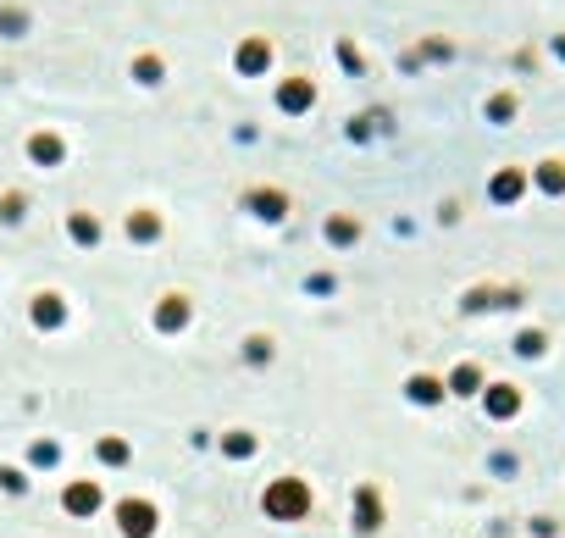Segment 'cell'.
<instances>
[{"label":"cell","mask_w":565,"mask_h":538,"mask_svg":"<svg viewBox=\"0 0 565 538\" xmlns=\"http://www.w3.org/2000/svg\"><path fill=\"white\" fill-rule=\"evenodd\" d=\"M543 183H548V189H565V161H548V167H543Z\"/></svg>","instance_id":"6da1fadb"},{"label":"cell","mask_w":565,"mask_h":538,"mask_svg":"<svg viewBox=\"0 0 565 538\" xmlns=\"http://www.w3.org/2000/svg\"><path fill=\"white\" fill-rule=\"evenodd\" d=\"M559 56H565V34H559Z\"/></svg>","instance_id":"7a4b0ae2"}]
</instances>
